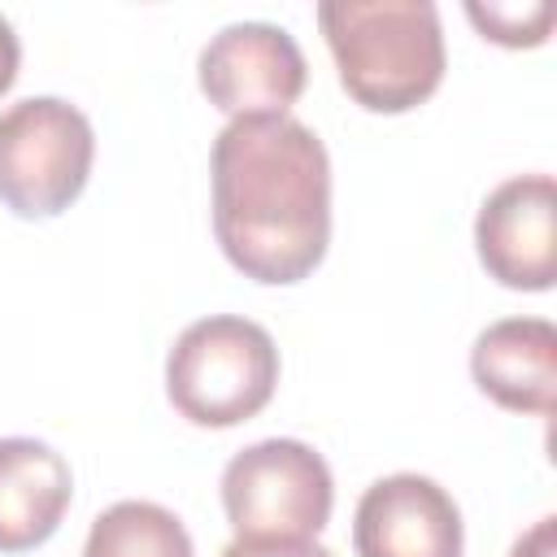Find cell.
Returning a JSON list of instances; mask_svg holds the SVG:
<instances>
[{
  "label": "cell",
  "mask_w": 557,
  "mask_h": 557,
  "mask_svg": "<svg viewBox=\"0 0 557 557\" xmlns=\"http://www.w3.org/2000/svg\"><path fill=\"white\" fill-rule=\"evenodd\" d=\"M466 522L457 500L426 474L374 479L352 513L357 557H461Z\"/></svg>",
  "instance_id": "ba28073f"
},
{
  "label": "cell",
  "mask_w": 557,
  "mask_h": 557,
  "mask_svg": "<svg viewBox=\"0 0 557 557\" xmlns=\"http://www.w3.org/2000/svg\"><path fill=\"white\" fill-rule=\"evenodd\" d=\"M70 496L74 470L52 444L35 435L0 440V553L39 548L61 527Z\"/></svg>",
  "instance_id": "30bf717a"
},
{
  "label": "cell",
  "mask_w": 557,
  "mask_h": 557,
  "mask_svg": "<svg viewBox=\"0 0 557 557\" xmlns=\"http://www.w3.org/2000/svg\"><path fill=\"white\" fill-rule=\"evenodd\" d=\"M509 557H557V518L544 513L540 522H531V527L513 540Z\"/></svg>",
  "instance_id": "5bb4252c"
},
{
  "label": "cell",
  "mask_w": 557,
  "mask_h": 557,
  "mask_svg": "<svg viewBox=\"0 0 557 557\" xmlns=\"http://www.w3.org/2000/svg\"><path fill=\"white\" fill-rule=\"evenodd\" d=\"M318 26L344 91L370 113H409L444 78V26L431 0H322Z\"/></svg>",
  "instance_id": "7a4b0ae2"
},
{
  "label": "cell",
  "mask_w": 557,
  "mask_h": 557,
  "mask_svg": "<svg viewBox=\"0 0 557 557\" xmlns=\"http://www.w3.org/2000/svg\"><path fill=\"white\" fill-rule=\"evenodd\" d=\"M331 505V466L305 440H257L222 470V509L235 540H313Z\"/></svg>",
  "instance_id": "5b68a950"
},
{
  "label": "cell",
  "mask_w": 557,
  "mask_h": 557,
  "mask_svg": "<svg viewBox=\"0 0 557 557\" xmlns=\"http://www.w3.org/2000/svg\"><path fill=\"white\" fill-rule=\"evenodd\" d=\"M466 17L483 30V39L500 48H540L553 30V4L548 0H470Z\"/></svg>",
  "instance_id": "7c38bea8"
},
{
  "label": "cell",
  "mask_w": 557,
  "mask_h": 557,
  "mask_svg": "<svg viewBox=\"0 0 557 557\" xmlns=\"http://www.w3.org/2000/svg\"><path fill=\"white\" fill-rule=\"evenodd\" d=\"M96 135L78 104L26 96L0 113V200L17 218L65 213L91 174Z\"/></svg>",
  "instance_id": "277c9868"
},
{
  "label": "cell",
  "mask_w": 557,
  "mask_h": 557,
  "mask_svg": "<svg viewBox=\"0 0 557 557\" xmlns=\"http://www.w3.org/2000/svg\"><path fill=\"white\" fill-rule=\"evenodd\" d=\"M200 91L231 117H274L287 113L305 83L309 65L300 44L274 22H231L222 26L196 61Z\"/></svg>",
  "instance_id": "8992f818"
},
{
  "label": "cell",
  "mask_w": 557,
  "mask_h": 557,
  "mask_svg": "<svg viewBox=\"0 0 557 557\" xmlns=\"http://www.w3.org/2000/svg\"><path fill=\"white\" fill-rule=\"evenodd\" d=\"M470 374L487 400L548 418L557 405V326L548 318H500L474 335Z\"/></svg>",
  "instance_id": "9c48e42d"
},
{
  "label": "cell",
  "mask_w": 557,
  "mask_h": 557,
  "mask_svg": "<svg viewBox=\"0 0 557 557\" xmlns=\"http://www.w3.org/2000/svg\"><path fill=\"white\" fill-rule=\"evenodd\" d=\"M213 235L252 283L309 278L331 244V157L292 113L231 117L209 152Z\"/></svg>",
  "instance_id": "6da1fadb"
},
{
  "label": "cell",
  "mask_w": 557,
  "mask_h": 557,
  "mask_svg": "<svg viewBox=\"0 0 557 557\" xmlns=\"http://www.w3.org/2000/svg\"><path fill=\"white\" fill-rule=\"evenodd\" d=\"M83 557H196L183 518L157 500H117L96 513Z\"/></svg>",
  "instance_id": "8fae6325"
},
{
  "label": "cell",
  "mask_w": 557,
  "mask_h": 557,
  "mask_svg": "<svg viewBox=\"0 0 557 557\" xmlns=\"http://www.w3.org/2000/svg\"><path fill=\"white\" fill-rule=\"evenodd\" d=\"M278 387L274 335L239 313H209L178 331L165 357V396L196 426H235Z\"/></svg>",
  "instance_id": "3957f363"
},
{
  "label": "cell",
  "mask_w": 557,
  "mask_h": 557,
  "mask_svg": "<svg viewBox=\"0 0 557 557\" xmlns=\"http://www.w3.org/2000/svg\"><path fill=\"white\" fill-rule=\"evenodd\" d=\"M17 65H22V44H17V30H13V22L0 13V96L13 87V78H17Z\"/></svg>",
  "instance_id": "9a60e30c"
},
{
  "label": "cell",
  "mask_w": 557,
  "mask_h": 557,
  "mask_svg": "<svg viewBox=\"0 0 557 557\" xmlns=\"http://www.w3.org/2000/svg\"><path fill=\"white\" fill-rule=\"evenodd\" d=\"M222 557H335L318 540H231Z\"/></svg>",
  "instance_id": "4fadbf2b"
},
{
  "label": "cell",
  "mask_w": 557,
  "mask_h": 557,
  "mask_svg": "<svg viewBox=\"0 0 557 557\" xmlns=\"http://www.w3.org/2000/svg\"><path fill=\"white\" fill-rule=\"evenodd\" d=\"M483 270L513 292H548L557 278V183L553 174H513L487 191L474 218Z\"/></svg>",
  "instance_id": "52a82bcc"
}]
</instances>
